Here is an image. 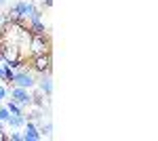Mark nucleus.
I'll return each mask as SVG.
<instances>
[{
  "label": "nucleus",
  "mask_w": 158,
  "mask_h": 141,
  "mask_svg": "<svg viewBox=\"0 0 158 141\" xmlns=\"http://www.w3.org/2000/svg\"><path fill=\"white\" fill-rule=\"evenodd\" d=\"M51 70H53V57H51V53L32 55V72H36V74H51Z\"/></svg>",
  "instance_id": "obj_1"
},
{
  "label": "nucleus",
  "mask_w": 158,
  "mask_h": 141,
  "mask_svg": "<svg viewBox=\"0 0 158 141\" xmlns=\"http://www.w3.org/2000/svg\"><path fill=\"white\" fill-rule=\"evenodd\" d=\"M13 84H15V86H21V89H32V86L36 84L34 76H32V70H27V68H17L15 78H13Z\"/></svg>",
  "instance_id": "obj_2"
},
{
  "label": "nucleus",
  "mask_w": 158,
  "mask_h": 141,
  "mask_svg": "<svg viewBox=\"0 0 158 141\" xmlns=\"http://www.w3.org/2000/svg\"><path fill=\"white\" fill-rule=\"evenodd\" d=\"M30 48L32 55H40V53H51V38L47 36H32L30 38Z\"/></svg>",
  "instance_id": "obj_3"
},
{
  "label": "nucleus",
  "mask_w": 158,
  "mask_h": 141,
  "mask_svg": "<svg viewBox=\"0 0 158 141\" xmlns=\"http://www.w3.org/2000/svg\"><path fill=\"white\" fill-rule=\"evenodd\" d=\"M9 95L13 97L15 103H19L21 107H30L32 106V95L27 93V89H21V86H9Z\"/></svg>",
  "instance_id": "obj_4"
},
{
  "label": "nucleus",
  "mask_w": 158,
  "mask_h": 141,
  "mask_svg": "<svg viewBox=\"0 0 158 141\" xmlns=\"http://www.w3.org/2000/svg\"><path fill=\"white\" fill-rule=\"evenodd\" d=\"M40 133H38V126L32 122V120H25L23 124V141H40Z\"/></svg>",
  "instance_id": "obj_5"
},
{
  "label": "nucleus",
  "mask_w": 158,
  "mask_h": 141,
  "mask_svg": "<svg viewBox=\"0 0 158 141\" xmlns=\"http://www.w3.org/2000/svg\"><path fill=\"white\" fill-rule=\"evenodd\" d=\"M13 6L17 9L19 17H23V19H30V17H32V13H34V9H36V6H34L30 0H17Z\"/></svg>",
  "instance_id": "obj_6"
},
{
  "label": "nucleus",
  "mask_w": 158,
  "mask_h": 141,
  "mask_svg": "<svg viewBox=\"0 0 158 141\" xmlns=\"http://www.w3.org/2000/svg\"><path fill=\"white\" fill-rule=\"evenodd\" d=\"M42 78L38 80V91H42V93L47 95V97H51V93H53V82H51V74H40Z\"/></svg>",
  "instance_id": "obj_7"
},
{
  "label": "nucleus",
  "mask_w": 158,
  "mask_h": 141,
  "mask_svg": "<svg viewBox=\"0 0 158 141\" xmlns=\"http://www.w3.org/2000/svg\"><path fill=\"white\" fill-rule=\"evenodd\" d=\"M30 32L32 36H47V25L42 23V19H34L30 21Z\"/></svg>",
  "instance_id": "obj_8"
},
{
  "label": "nucleus",
  "mask_w": 158,
  "mask_h": 141,
  "mask_svg": "<svg viewBox=\"0 0 158 141\" xmlns=\"http://www.w3.org/2000/svg\"><path fill=\"white\" fill-rule=\"evenodd\" d=\"M25 120H27L25 114H11L6 122L11 124V129H19V126H23V124H25Z\"/></svg>",
  "instance_id": "obj_9"
},
{
  "label": "nucleus",
  "mask_w": 158,
  "mask_h": 141,
  "mask_svg": "<svg viewBox=\"0 0 158 141\" xmlns=\"http://www.w3.org/2000/svg\"><path fill=\"white\" fill-rule=\"evenodd\" d=\"M6 110H9V112H11V114H23V107L19 106V103H15V101H9V103H6Z\"/></svg>",
  "instance_id": "obj_10"
},
{
  "label": "nucleus",
  "mask_w": 158,
  "mask_h": 141,
  "mask_svg": "<svg viewBox=\"0 0 158 141\" xmlns=\"http://www.w3.org/2000/svg\"><path fill=\"white\" fill-rule=\"evenodd\" d=\"M38 133H40V137H49L51 133H53V124H51V122H47V124H42V126L38 129Z\"/></svg>",
  "instance_id": "obj_11"
},
{
  "label": "nucleus",
  "mask_w": 158,
  "mask_h": 141,
  "mask_svg": "<svg viewBox=\"0 0 158 141\" xmlns=\"http://www.w3.org/2000/svg\"><path fill=\"white\" fill-rule=\"evenodd\" d=\"M6 19H9V21H17V19H21V17H19V13H17V9H15V6H11V11L6 13Z\"/></svg>",
  "instance_id": "obj_12"
},
{
  "label": "nucleus",
  "mask_w": 158,
  "mask_h": 141,
  "mask_svg": "<svg viewBox=\"0 0 158 141\" xmlns=\"http://www.w3.org/2000/svg\"><path fill=\"white\" fill-rule=\"evenodd\" d=\"M9 116H11V112H9L6 107H0V120H2V122H6Z\"/></svg>",
  "instance_id": "obj_13"
},
{
  "label": "nucleus",
  "mask_w": 158,
  "mask_h": 141,
  "mask_svg": "<svg viewBox=\"0 0 158 141\" xmlns=\"http://www.w3.org/2000/svg\"><path fill=\"white\" fill-rule=\"evenodd\" d=\"M9 139L11 141H23V133H11Z\"/></svg>",
  "instance_id": "obj_14"
},
{
  "label": "nucleus",
  "mask_w": 158,
  "mask_h": 141,
  "mask_svg": "<svg viewBox=\"0 0 158 141\" xmlns=\"http://www.w3.org/2000/svg\"><path fill=\"white\" fill-rule=\"evenodd\" d=\"M9 97V89L6 86H0V99H6Z\"/></svg>",
  "instance_id": "obj_15"
},
{
  "label": "nucleus",
  "mask_w": 158,
  "mask_h": 141,
  "mask_svg": "<svg viewBox=\"0 0 158 141\" xmlns=\"http://www.w3.org/2000/svg\"><path fill=\"white\" fill-rule=\"evenodd\" d=\"M0 141H9V135L4 133V129H0Z\"/></svg>",
  "instance_id": "obj_16"
},
{
  "label": "nucleus",
  "mask_w": 158,
  "mask_h": 141,
  "mask_svg": "<svg viewBox=\"0 0 158 141\" xmlns=\"http://www.w3.org/2000/svg\"><path fill=\"white\" fill-rule=\"evenodd\" d=\"M6 21H9V19H6V15H0V30L4 27V23H6Z\"/></svg>",
  "instance_id": "obj_17"
},
{
  "label": "nucleus",
  "mask_w": 158,
  "mask_h": 141,
  "mask_svg": "<svg viewBox=\"0 0 158 141\" xmlns=\"http://www.w3.org/2000/svg\"><path fill=\"white\" fill-rule=\"evenodd\" d=\"M0 82H6V76H4V70H2V65H0Z\"/></svg>",
  "instance_id": "obj_18"
},
{
  "label": "nucleus",
  "mask_w": 158,
  "mask_h": 141,
  "mask_svg": "<svg viewBox=\"0 0 158 141\" xmlns=\"http://www.w3.org/2000/svg\"><path fill=\"white\" fill-rule=\"evenodd\" d=\"M42 4H44V6L49 9V6H53V0H42Z\"/></svg>",
  "instance_id": "obj_19"
},
{
  "label": "nucleus",
  "mask_w": 158,
  "mask_h": 141,
  "mask_svg": "<svg viewBox=\"0 0 158 141\" xmlns=\"http://www.w3.org/2000/svg\"><path fill=\"white\" fill-rule=\"evenodd\" d=\"M4 4H6V0H0V6H4Z\"/></svg>",
  "instance_id": "obj_20"
},
{
  "label": "nucleus",
  "mask_w": 158,
  "mask_h": 141,
  "mask_svg": "<svg viewBox=\"0 0 158 141\" xmlns=\"http://www.w3.org/2000/svg\"><path fill=\"white\" fill-rule=\"evenodd\" d=\"M0 129H2V120H0Z\"/></svg>",
  "instance_id": "obj_21"
},
{
  "label": "nucleus",
  "mask_w": 158,
  "mask_h": 141,
  "mask_svg": "<svg viewBox=\"0 0 158 141\" xmlns=\"http://www.w3.org/2000/svg\"><path fill=\"white\" fill-rule=\"evenodd\" d=\"M0 61H4V59H2V55H0Z\"/></svg>",
  "instance_id": "obj_22"
}]
</instances>
